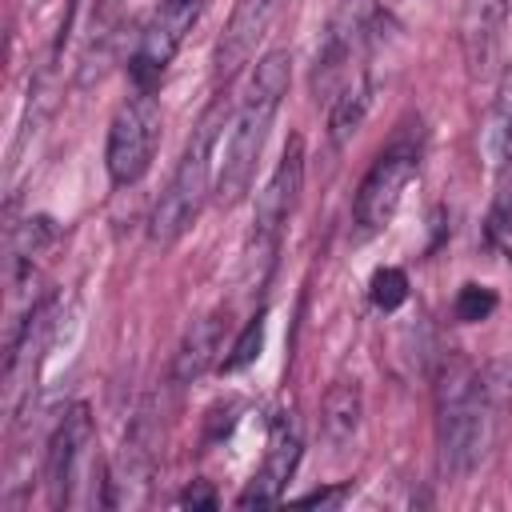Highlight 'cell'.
Here are the masks:
<instances>
[{"mask_svg": "<svg viewBox=\"0 0 512 512\" xmlns=\"http://www.w3.org/2000/svg\"><path fill=\"white\" fill-rule=\"evenodd\" d=\"M88 448H92V408L84 400H76L60 412V420L48 436V452H44V484H48L52 508L72 504Z\"/></svg>", "mask_w": 512, "mask_h": 512, "instance_id": "cell-8", "label": "cell"}, {"mask_svg": "<svg viewBox=\"0 0 512 512\" xmlns=\"http://www.w3.org/2000/svg\"><path fill=\"white\" fill-rule=\"evenodd\" d=\"M488 236L504 248H512V188H500V196L492 200L488 212Z\"/></svg>", "mask_w": 512, "mask_h": 512, "instance_id": "cell-20", "label": "cell"}, {"mask_svg": "<svg viewBox=\"0 0 512 512\" xmlns=\"http://www.w3.org/2000/svg\"><path fill=\"white\" fill-rule=\"evenodd\" d=\"M160 144V100L156 92L136 88L112 116L108 124V144H104V168L112 184H136Z\"/></svg>", "mask_w": 512, "mask_h": 512, "instance_id": "cell-5", "label": "cell"}, {"mask_svg": "<svg viewBox=\"0 0 512 512\" xmlns=\"http://www.w3.org/2000/svg\"><path fill=\"white\" fill-rule=\"evenodd\" d=\"M496 312V292L484 288V284H464L452 300V316L460 324H476V320H488Z\"/></svg>", "mask_w": 512, "mask_h": 512, "instance_id": "cell-19", "label": "cell"}, {"mask_svg": "<svg viewBox=\"0 0 512 512\" xmlns=\"http://www.w3.org/2000/svg\"><path fill=\"white\" fill-rule=\"evenodd\" d=\"M300 188H304V140L292 136L280 164L272 168L268 184L260 188L256 196V212H252V232H248V264H272L276 248H280V236L296 212V200H300Z\"/></svg>", "mask_w": 512, "mask_h": 512, "instance_id": "cell-6", "label": "cell"}, {"mask_svg": "<svg viewBox=\"0 0 512 512\" xmlns=\"http://www.w3.org/2000/svg\"><path fill=\"white\" fill-rule=\"evenodd\" d=\"M288 84H292V56L288 48H272L256 60V72L248 80V92L244 100L236 104L232 112V124H228V140H224V160H220V172H216V204L220 208H236L252 180H256V164L264 156V144H268V128L288 96Z\"/></svg>", "mask_w": 512, "mask_h": 512, "instance_id": "cell-2", "label": "cell"}, {"mask_svg": "<svg viewBox=\"0 0 512 512\" xmlns=\"http://www.w3.org/2000/svg\"><path fill=\"white\" fill-rule=\"evenodd\" d=\"M224 120H228V104L224 100H212L204 108V116L196 120V128H192V136H188V144H184V152H180V160L172 168L168 188L152 204V216H148V240L152 244L172 248L196 224V216L204 212V200L216 188L212 160H216V144L224 136Z\"/></svg>", "mask_w": 512, "mask_h": 512, "instance_id": "cell-3", "label": "cell"}, {"mask_svg": "<svg viewBox=\"0 0 512 512\" xmlns=\"http://www.w3.org/2000/svg\"><path fill=\"white\" fill-rule=\"evenodd\" d=\"M180 504H192V508H216V492L208 488V480H196L192 488L180 492Z\"/></svg>", "mask_w": 512, "mask_h": 512, "instance_id": "cell-21", "label": "cell"}, {"mask_svg": "<svg viewBox=\"0 0 512 512\" xmlns=\"http://www.w3.org/2000/svg\"><path fill=\"white\" fill-rule=\"evenodd\" d=\"M284 4L288 0H236L232 4V16H228L220 44H216V76L220 80H232L256 56L260 40L268 36V28L284 12Z\"/></svg>", "mask_w": 512, "mask_h": 512, "instance_id": "cell-10", "label": "cell"}, {"mask_svg": "<svg viewBox=\"0 0 512 512\" xmlns=\"http://www.w3.org/2000/svg\"><path fill=\"white\" fill-rule=\"evenodd\" d=\"M364 420V392L356 380H336L320 404V436L328 448H348Z\"/></svg>", "mask_w": 512, "mask_h": 512, "instance_id": "cell-13", "label": "cell"}, {"mask_svg": "<svg viewBox=\"0 0 512 512\" xmlns=\"http://www.w3.org/2000/svg\"><path fill=\"white\" fill-rule=\"evenodd\" d=\"M300 420L296 412H276L272 416V428H268V448H264V460L260 468L252 472L248 488L240 492V508H268V504H280L288 480L296 476V464H300Z\"/></svg>", "mask_w": 512, "mask_h": 512, "instance_id": "cell-9", "label": "cell"}, {"mask_svg": "<svg viewBox=\"0 0 512 512\" xmlns=\"http://www.w3.org/2000/svg\"><path fill=\"white\" fill-rule=\"evenodd\" d=\"M488 156L500 188H512V64L496 80L492 116H488Z\"/></svg>", "mask_w": 512, "mask_h": 512, "instance_id": "cell-14", "label": "cell"}, {"mask_svg": "<svg viewBox=\"0 0 512 512\" xmlns=\"http://www.w3.org/2000/svg\"><path fill=\"white\" fill-rule=\"evenodd\" d=\"M196 20H200V0H160V8L144 24V32L136 40V52L128 60L132 88L156 92L160 76L168 72L172 56L180 52V44H184V36L192 32Z\"/></svg>", "mask_w": 512, "mask_h": 512, "instance_id": "cell-7", "label": "cell"}, {"mask_svg": "<svg viewBox=\"0 0 512 512\" xmlns=\"http://www.w3.org/2000/svg\"><path fill=\"white\" fill-rule=\"evenodd\" d=\"M368 112V84H356V88H344L340 96H332V112H328V136L332 144L340 148L348 136H356L360 120Z\"/></svg>", "mask_w": 512, "mask_h": 512, "instance_id": "cell-15", "label": "cell"}, {"mask_svg": "<svg viewBox=\"0 0 512 512\" xmlns=\"http://www.w3.org/2000/svg\"><path fill=\"white\" fill-rule=\"evenodd\" d=\"M504 8L508 0H464L460 8V40H464V60L480 76L492 68L500 32H504Z\"/></svg>", "mask_w": 512, "mask_h": 512, "instance_id": "cell-12", "label": "cell"}, {"mask_svg": "<svg viewBox=\"0 0 512 512\" xmlns=\"http://www.w3.org/2000/svg\"><path fill=\"white\" fill-rule=\"evenodd\" d=\"M264 332H268V312H256L248 324H244V332L236 336V344L228 348V356H224V372H240V368H248L256 356H260V348H264Z\"/></svg>", "mask_w": 512, "mask_h": 512, "instance_id": "cell-17", "label": "cell"}, {"mask_svg": "<svg viewBox=\"0 0 512 512\" xmlns=\"http://www.w3.org/2000/svg\"><path fill=\"white\" fill-rule=\"evenodd\" d=\"M420 172V148L408 136H396L364 172L360 188H356V204H352V220L360 236H376L392 224L408 184Z\"/></svg>", "mask_w": 512, "mask_h": 512, "instance_id": "cell-4", "label": "cell"}, {"mask_svg": "<svg viewBox=\"0 0 512 512\" xmlns=\"http://www.w3.org/2000/svg\"><path fill=\"white\" fill-rule=\"evenodd\" d=\"M220 340H224V312H208V316L192 320V324H188V332L180 336L176 352H172L168 384H176V388L196 384V380L216 364Z\"/></svg>", "mask_w": 512, "mask_h": 512, "instance_id": "cell-11", "label": "cell"}, {"mask_svg": "<svg viewBox=\"0 0 512 512\" xmlns=\"http://www.w3.org/2000/svg\"><path fill=\"white\" fill-rule=\"evenodd\" d=\"M376 12H380V0H336V16H332L328 36L344 40L352 48V40L376 20Z\"/></svg>", "mask_w": 512, "mask_h": 512, "instance_id": "cell-16", "label": "cell"}, {"mask_svg": "<svg viewBox=\"0 0 512 512\" xmlns=\"http://www.w3.org/2000/svg\"><path fill=\"white\" fill-rule=\"evenodd\" d=\"M344 496H348V484H340V488H316V492L300 496V504H340Z\"/></svg>", "mask_w": 512, "mask_h": 512, "instance_id": "cell-22", "label": "cell"}, {"mask_svg": "<svg viewBox=\"0 0 512 512\" xmlns=\"http://www.w3.org/2000/svg\"><path fill=\"white\" fill-rule=\"evenodd\" d=\"M512 408V360H488L484 368L464 356H444L436 376V448L448 480L472 476Z\"/></svg>", "mask_w": 512, "mask_h": 512, "instance_id": "cell-1", "label": "cell"}, {"mask_svg": "<svg viewBox=\"0 0 512 512\" xmlns=\"http://www.w3.org/2000/svg\"><path fill=\"white\" fill-rule=\"evenodd\" d=\"M368 296H372L376 308L396 312V308L408 300V276H404V268H396V264L376 268V272H372V284H368Z\"/></svg>", "mask_w": 512, "mask_h": 512, "instance_id": "cell-18", "label": "cell"}]
</instances>
